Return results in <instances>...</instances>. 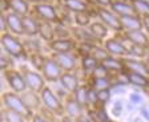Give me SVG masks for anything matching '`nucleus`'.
<instances>
[{
	"mask_svg": "<svg viewBox=\"0 0 149 122\" xmlns=\"http://www.w3.org/2000/svg\"><path fill=\"white\" fill-rule=\"evenodd\" d=\"M40 20L32 13L23 17V25H24V36L25 37H36L40 32Z\"/></svg>",
	"mask_w": 149,
	"mask_h": 122,
	"instance_id": "f3484780",
	"label": "nucleus"
},
{
	"mask_svg": "<svg viewBox=\"0 0 149 122\" xmlns=\"http://www.w3.org/2000/svg\"><path fill=\"white\" fill-rule=\"evenodd\" d=\"M113 1H118V0H112V3H113Z\"/></svg>",
	"mask_w": 149,
	"mask_h": 122,
	"instance_id": "a18cd8bd",
	"label": "nucleus"
},
{
	"mask_svg": "<svg viewBox=\"0 0 149 122\" xmlns=\"http://www.w3.org/2000/svg\"><path fill=\"white\" fill-rule=\"evenodd\" d=\"M1 101H3L4 109L20 113V114H23V116L27 119H29V121H31V118L33 117L35 113H32L31 110L27 108V105H25L24 101H23L22 94H17L12 90L4 92L3 96H1Z\"/></svg>",
	"mask_w": 149,
	"mask_h": 122,
	"instance_id": "20e7f679",
	"label": "nucleus"
},
{
	"mask_svg": "<svg viewBox=\"0 0 149 122\" xmlns=\"http://www.w3.org/2000/svg\"><path fill=\"white\" fill-rule=\"evenodd\" d=\"M124 68L128 72H133V73L145 76V77L149 78V66L145 63V60L134 59V57H125Z\"/></svg>",
	"mask_w": 149,
	"mask_h": 122,
	"instance_id": "4468645a",
	"label": "nucleus"
},
{
	"mask_svg": "<svg viewBox=\"0 0 149 122\" xmlns=\"http://www.w3.org/2000/svg\"><path fill=\"white\" fill-rule=\"evenodd\" d=\"M89 1L95 7H109L112 4V0H89Z\"/></svg>",
	"mask_w": 149,
	"mask_h": 122,
	"instance_id": "4c0bfd02",
	"label": "nucleus"
},
{
	"mask_svg": "<svg viewBox=\"0 0 149 122\" xmlns=\"http://www.w3.org/2000/svg\"><path fill=\"white\" fill-rule=\"evenodd\" d=\"M129 1H132V0H129Z\"/></svg>",
	"mask_w": 149,
	"mask_h": 122,
	"instance_id": "de8ad7c7",
	"label": "nucleus"
},
{
	"mask_svg": "<svg viewBox=\"0 0 149 122\" xmlns=\"http://www.w3.org/2000/svg\"><path fill=\"white\" fill-rule=\"evenodd\" d=\"M88 29H89V32L92 33L93 37L97 40V43H100V41H104L105 39H108L109 28L102 21H100L99 19L93 20V21L91 23V25L88 27Z\"/></svg>",
	"mask_w": 149,
	"mask_h": 122,
	"instance_id": "412c9836",
	"label": "nucleus"
},
{
	"mask_svg": "<svg viewBox=\"0 0 149 122\" xmlns=\"http://www.w3.org/2000/svg\"><path fill=\"white\" fill-rule=\"evenodd\" d=\"M3 76L7 85L12 92H15L17 94H23L25 90H28L27 82H25V78L23 76L22 70H17L15 68H9L7 70H3Z\"/></svg>",
	"mask_w": 149,
	"mask_h": 122,
	"instance_id": "423d86ee",
	"label": "nucleus"
},
{
	"mask_svg": "<svg viewBox=\"0 0 149 122\" xmlns=\"http://www.w3.org/2000/svg\"><path fill=\"white\" fill-rule=\"evenodd\" d=\"M125 34V37L129 43L139 47H144L146 48L149 44V34L145 31H133V32H123Z\"/></svg>",
	"mask_w": 149,
	"mask_h": 122,
	"instance_id": "b1692460",
	"label": "nucleus"
},
{
	"mask_svg": "<svg viewBox=\"0 0 149 122\" xmlns=\"http://www.w3.org/2000/svg\"><path fill=\"white\" fill-rule=\"evenodd\" d=\"M0 44L1 48L7 54L12 57V59H17V60H24L28 59V52L25 48L24 43H23L17 36L9 33V32H4L0 36Z\"/></svg>",
	"mask_w": 149,
	"mask_h": 122,
	"instance_id": "f257e3e1",
	"label": "nucleus"
},
{
	"mask_svg": "<svg viewBox=\"0 0 149 122\" xmlns=\"http://www.w3.org/2000/svg\"><path fill=\"white\" fill-rule=\"evenodd\" d=\"M55 59V61L60 65V68L64 72H74L77 68V53H56V54H51Z\"/></svg>",
	"mask_w": 149,
	"mask_h": 122,
	"instance_id": "9b49d317",
	"label": "nucleus"
},
{
	"mask_svg": "<svg viewBox=\"0 0 149 122\" xmlns=\"http://www.w3.org/2000/svg\"><path fill=\"white\" fill-rule=\"evenodd\" d=\"M89 89L91 86L87 84H81L79 86V89L76 90V93L73 94L74 98L77 100V102L80 103L84 109H88L89 108Z\"/></svg>",
	"mask_w": 149,
	"mask_h": 122,
	"instance_id": "cd10ccee",
	"label": "nucleus"
},
{
	"mask_svg": "<svg viewBox=\"0 0 149 122\" xmlns=\"http://www.w3.org/2000/svg\"><path fill=\"white\" fill-rule=\"evenodd\" d=\"M124 72H125V76H127V82L132 84L133 86H137V88H143V89L149 88L148 77L137 74V73H133V72H128V70H124Z\"/></svg>",
	"mask_w": 149,
	"mask_h": 122,
	"instance_id": "bb28decb",
	"label": "nucleus"
},
{
	"mask_svg": "<svg viewBox=\"0 0 149 122\" xmlns=\"http://www.w3.org/2000/svg\"><path fill=\"white\" fill-rule=\"evenodd\" d=\"M22 73H23V76H24L25 82H27V88L29 89V90L40 93L47 86L45 78L43 77L41 72H39V70H35V69L24 66V68H22Z\"/></svg>",
	"mask_w": 149,
	"mask_h": 122,
	"instance_id": "6e6552de",
	"label": "nucleus"
},
{
	"mask_svg": "<svg viewBox=\"0 0 149 122\" xmlns=\"http://www.w3.org/2000/svg\"><path fill=\"white\" fill-rule=\"evenodd\" d=\"M11 59H12V57L4 52V54L1 56V69H3V70H7V69L12 68V66H9V64H11Z\"/></svg>",
	"mask_w": 149,
	"mask_h": 122,
	"instance_id": "c9c22d12",
	"label": "nucleus"
},
{
	"mask_svg": "<svg viewBox=\"0 0 149 122\" xmlns=\"http://www.w3.org/2000/svg\"><path fill=\"white\" fill-rule=\"evenodd\" d=\"M9 10L11 12H15L20 16H27L32 11V4L28 3V0H8Z\"/></svg>",
	"mask_w": 149,
	"mask_h": 122,
	"instance_id": "393cba45",
	"label": "nucleus"
},
{
	"mask_svg": "<svg viewBox=\"0 0 149 122\" xmlns=\"http://www.w3.org/2000/svg\"><path fill=\"white\" fill-rule=\"evenodd\" d=\"M60 85L68 94H74L80 86V78L74 72H64L60 78Z\"/></svg>",
	"mask_w": 149,
	"mask_h": 122,
	"instance_id": "2eb2a0df",
	"label": "nucleus"
},
{
	"mask_svg": "<svg viewBox=\"0 0 149 122\" xmlns=\"http://www.w3.org/2000/svg\"><path fill=\"white\" fill-rule=\"evenodd\" d=\"M109 8H111L118 17L128 16V15H134V8H133V6H132V1H129V0L113 1V3L109 6Z\"/></svg>",
	"mask_w": 149,
	"mask_h": 122,
	"instance_id": "4be33fe9",
	"label": "nucleus"
},
{
	"mask_svg": "<svg viewBox=\"0 0 149 122\" xmlns=\"http://www.w3.org/2000/svg\"><path fill=\"white\" fill-rule=\"evenodd\" d=\"M43 1H49V0H28V3L29 4H39V3H43Z\"/></svg>",
	"mask_w": 149,
	"mask_h": 122,
	"instance_id": "79ce46f5",
	"label": "nucleus"
},
{
	"mask_svg": "<svg viewBox=\"0 0 149 122\" xmlns=\"http://www.w3.org/2000/svg\"><path fill=\"white\" fill-rule=\"evenodd\" d=\"M29 122H52L51 119H48L44 114H41L40 112H37L33 114V117L31 118V121Z\"/></svg>",
	"mask_w": 149,
	"mask_h": 122,
	"instance_id": "e433bc0d",
	"label": "nucleus"
},
{
	"mask_svg": "<svg viewBox=\"0 0 149 122\" xmlns=\"http://www.w3.org/2000/svg\"><path fill=\"white\" fill-rule=\"evenodd\" d=\"M60 122H77V121L73 119V118H71V117H68V116H64V117L60 118Z\"/></svg>",
	"mask_w": 149,
	"mask_h": 122,
	"instance_id": "a19ab883",
	"label": "nucleus"
},
{
	"mask_svg": "<svg viewBox=\"0 0 149 122\" xmlns=\"http://www.w3.org/2000/svg\"><path fill=\"white\" fill-rule=\"evenodd\" d=\"M100 65L99 60L95 59L93 56H83L80 57V68L84 73H87L88 76Z\"/></svg>",
	"mask_w": 149,
	"mask_h": 122,
	"instance_id": "c756f323",
	"label": "nucleus"
},
{
	"mask_svg": "<svg viewBox=\"0 0 149 122\" xmlns=\"http://www.w3.org/2000/svg\"><path fill=\"white\" fill-rule=\"evenodd\" d=\"M145 63H146V64H148V66H149V53H148V56H146V57H145Z\"/></svg>",
	"mask_w": 149,
	"mask_h": 122,
	"instance_id": "37998d69",
	"label": "nucleus"
},
{
	"mask_svg": "<svg viewBox=\"0 0 149 122\" xmlns=\"http://www.w3.org/2000/svg\"><path fill=\"white\" fill-rule=\"evenodd\" d=\"M109 100H111V89L97 92V109H104Z\"/></svg>",
	"mask_w": 149,
	"mask_h": 122,
	"instance_id": "72a5a7b5",
	"label": "nucleus"
},
{
	"mask_svg": "<svg viewBox=\"0 0 149 122\" xmlns=\"http://www.w3.org/2000/svg\"><path fill=\"white\" fill-rule=\"evenodd\" d=\"M100 65L104 66L111 74H120V73H123L125 70L124 59L115 57V56H108L107 59H104L100 63Z\"/></svg>",
	"mask_w": 149,
	"mask_h": 122,
	"instance_id": "6ab92c4d",
	"label": "nucleus"
},
{
	"mask_svg": "<svg viewBox=\"0 0 149 122\" xmlns=\"http://www.w3.org/2000/svg\"><path fill=\"white\" fill-rule=\"evenodd\" d=\"M91 56H93L95 59L99 60V63H101L102 60L107 59L109 54H108V52L104 49V47H100V45L96 44L93 47V50H92V53H91Z\"/></svg>",
	"mask_w": 149,
	"mask_h": 122,
	"instance_id": "f704fd0d",
	"label": "nucleus"
},
{
	"mask_svg": "<svg viewBox=\"0 0 149 122\" xmlns=\"http://www.w3.org/2000/svg\"><path fill=\"white\" fill-rule=\"evenodd\" d=\"M121 19V25H123V31L124 32H133V31H143V17L139 15H128L123 16Z\"/></svg>",
	"mask_w": 149,
	"mask_h": 122,
	"instance_id": "a211bd4d",
	"label": "nucleus"
},
{
	"mask_svg": "<svg viewBox=\"0 0 149 122\" xmlns=\"http://www.w3.org/2000/svg\"><path fill=\"white\" fill-rule=\"evenodd\" d=\"M39 37L40 40L45 41L47 44L51 43L52 40L56 39V31H55V24L48 21H41L40 23V32H39Z\"/></svg>",
	"mask_w": 149,
	"mask_h": 122,
	"instance_id": "a878e982",
	"label": "nucleus"
},
{
	"mask_svg": "<svg viewBox=\"0 0 149 122\" xmlns=\"http://www.w3.org/2000/svg\"><path fill=\"white\" fill-rule=\"evenodd\" d=\"M102 47L108 52L109 56L120 57V59L129 57V52H128L127 45H125L124 40L121 37V33H118L117 36H113V37L105 39L102 41Z\"/></svg>",
	"mask_w": 149,
	"mask_h": 122,
	"instance_id": "0eeeda50",
	"label": "nucleus"
},
{
	"mask_svg": "<svg viewBox=\"0 0 149 122\" xmlns=\"http://www.w3.org/2000/svg\"><path fill=\"white\" fill-rule=\"evenodd\" d=\"M57 4H59L60 8L68 11L71 13L91 10L89 0H57Z\"/></svg>",
	"mask_w": 149,
	"mask_h": 122,
	"instance_id": "dca6fc26",
	"label": "nucleus"
},
{
	"mask_svg": "<svg viewBox=\"0 0 149 122\" xmlns=\"http://www.w3.org/2000/svg\"><path fill=\"white\" fill-rule=\"evenodd\" d=\"M29 119H27L23 114L17 112H12L8 109H3V122H28Z\"/></svg>",
	"mask_w": 149,
	"mask_h": 122,
	"instance_id": "7c9ffc66",
	"label": "nucleus"
},
{
	"mask_svg": "<svg viewBox=\"0 0 149 122\" xmlns=\"http://www.w3.org/2000/svg\"><path fill=\"white\" fill-rule=\"evenodd\" d=\"M143 24H144V31L149 34V16L143 17Z\"/></svg>",
	"mask_w": 149,
	"mask_h": 122,
	"instance_id": "ea45409f",
	"label": "nucleus"
},
{
	"mask_svg": "<svg viewBox=\"0 0 149 122\" xmlns=\"http://www.w3.org/2000/svg\"><path fill=\"white\" fill-rule=\"evenodd\" d=\"M59 8V6L53 4L49 0V1L33 4L31 13L33 16H36L40 21H48L52 23V24H57V23L61 21V15H60Z\"/></svg>",
	"mask_w": 149,
	"mask_h": 122,
	"instance_id": "f03ea898",
	"label": "nucleus"
},
{
	"mask_svg": "<svg viewBox=\"0 0 149 122\" xmlns=\"http://www.w3.org/2000/svg\"><path fill=\"white\" fill-rule=\"evenodd\" d=\"M144 1H146V3H149V0H144Z\"/></svg>",
	"mask_w": 149,
	"mask_h": 122,
	"instance_id": "49530a36",
	"label": "nucleus"
},
{
	"mask_svg": "<svg viewBox=\"0 0 149 122\" xmlns=\"http://www.w3.org/2000/svg\"><path fill=\"white\" fill-rule=\"evenodd\" d=\"M132 6L134 8V13L141 17L149 16V3L144 0H132Z\"/></svg>",
	"mask_w": 149,
	"mask_h": 122,
	"instance_id": "473e14b6",
	"label": "nucleus"
},
{
	"mask_svg": "<svg viewBox=\"0 0 149 122\" xmlns=\"http://www.w3.org/2000/svg\"><path fill=\"white\" fill-rule=\"evenodd\" d=\"M64 106H65V116L71 117V118L79 121L80 118L84 117V108L77 102V100L74 98L73 94H68L64 100Z\"/></svg>",
	"mask_w": 149,
	"mask_h": 122,
	"instance_id": "f8f14e48",
	"label": "nucleus"
},
{
	"mask_svg": "<svg viewBox=\"0 0 149 122\" xmlns=\"http://www.w3.org/2000/svg\"><path fill=\"white\" fill-rule=\"evenodd\" d=\"M6 15V20H7V29L9 33L15 34L17 37L24 36V25H23V16L17 15L15 12L4 13Z\"/></svg>",
	"mask_w": 149,
	"mask_h": 122,
	"instance_id": "ddd939ff",
	"label": "nucleus"
},
{
	"mask_svg": "<svg viewBox=\"0 0 149 122\" xmlns=\"http://www.w3.org/2000/svg\"><path fill=\"white\" fill-rule=\"evenodd\" d=\"M23 101L27 105V108L31 110L32 113H37V110H40L41 106H43V102H41V97L40 93H36L33 90H25L24 93L22 94Z\"/></svg>",
	"mask_w": 149,
	"mask_h": 122,
	"instance_id": "aec40b11",
	"label": "nucleus"
},
{
	"mask_svg": "<svg viewBox=\"0 0 149 122\" xmlns=\"http://www.w3.org/2000/svg\"><path fill=\"white\" fill-rule=\"evenodd\" d=\"M0 29H1V33L8 32V29H7V20L4 13H1V16H0Z\"/></svg>",
	"mask_w": 149,
	"mask_h": 122,
	"instance_id": "58836bf2",
	"label": "nucleus"
},
{
	"mask_svg": "<svg viewBox=\"0 0 149 122\" xmlns=\"http://www.w3.org/2000/svg\"><path fill=\"white\" fill-rule=\"evenodd\" d=\"M95 15H97V19L102 21L109 28V31L121 33L123 31V25H121V19L116 15L109 7H95L93 10Z\"/></svg>",
	"mask_w": 149,
	"mask_h": 122,
	"instance_id": "39448f33",
	"label": "nucleus"
},
{
	"mask_svg": "<svg viewBox=\"0 0 149 122\" xmlns=\"http://www.w3.org/2000/svg\"><path fill=\"white\" fill-rule=\"evenodd\" d=\"M88 85H89L92 89H95L96 92L111 89V86H112L111 76H109V77H89Z\"/></svg>",
	"mask_w": 149,
	"mask_h": 122,
	"instance_id": "c85d7f7f",
	"label": "nucleus"
},
{
	"mask_svg": "<svg viewBox=\"0 0 149 122\" xmlns=\"http://www.w3.org/2000/svg\"><path fill=\"white\" fill-rule=\"evenodd\" d=\"M63 73H64V70H63V69L60 68L59 64L55 61V59H53L52 56L47 57L45 64H44L43 69H41V74H43V77L45 78V81L51 82V84L59 82L61 76H63Z\"/></svg>",
	"mask_w": 149,
	"mask_h": 122,
	"instance_id": "9d476101",
	"label": "nucleus"
},
{
	"mask_svg": "<svg viewBox=\"0 0 149 122\" xmlns=\"http://www.w3.org/2000/svg\"><path fill=\"white\" fill-rule=\"evenodd\" d=\"M48 48H49L51 53H73L77 49L79 41L74 37H64V39H55L51 43H48Z\"/></svg>",
	"mask_w": 149,
	"mask_h": 122,
	"instance_id": "1a4fd4ad",
	"label": "nucleus"
},
{
	"mask_svg": "<svg viewBox=\"0 0 149 122\" xmlns=\"http://www.w3.org/2000/svg\"><path fill=\"white\" fill-rule=\"evenodd\" d=\"M72 21L74 23L76 27L79 28H88L91 25V23L93 21V16L95 12L92 10H87V11H81V12H76L72 13Z\"/></svg>",
	"mask_w": 149,
	"mask_h": 122,
	"instance_id": "5701e85b",
	"label": "nucleus"
},
{
	"mask_svg": "<svg viewBox=\"0 0 149 122\" xmlns=\"http://www.w3.org/2000/svg\"><path fill=\"white\" fill-rule=\"evenodd\" d=\"M146 49H148V52H149V44H148V47H146Z\"/></svg>",
	"mask_w": 149,
	"mask_h": 122,
	"instance_id": "c03bdc74",
	"label": "nucleus"
},
{
	"mask_svg": "<svg viewBox=\"0 0 149 122\" xmlns=\"http://www.w3.org/2000/svg\"><path fill=\"white\" fill-rule=\"evenodd\" d=\"M40 97H41V102L43 106L45 109H48L49 112H52L56 117H61L65 116V106H64V101L59 97V94L53 92L52 88L45 86L43 90L40 92Z\"/></svg>",
	"mask_w": 149,
	"mask_h": 122,
	"instance_id": "7ed1b4c3",
	"label": "nucleus"
},
{
	"mask_svg": "<svg viewBox=\"0 0 149 122\" xmlns=\"http://www.w3.org/2000/svg\"><path fill=\"white\" fill-rule=\"evenodd\" d=\"M47 57L48 56H44L41 52H39V53H29L28 59H29V61H31V64H32V66H33L35 70L41 72V69H43L44 64H45Z\"/></svg>",
	"mask_w": 149,
	"mask_h": 122,
	"instance_id": "2f4dec72",
	"label": "nucleus"
}]
</instances>
